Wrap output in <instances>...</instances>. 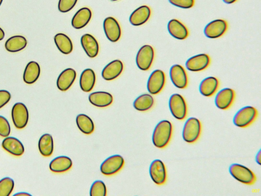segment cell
<instances>
[{
    "label": "cell",
    "mask_w": 261,
    "mask_h": 196,
    "mask_svg": "<svg viewBox=\"0 0 261 196\" xmlns=\"http://www.w3.org/2000/svg\"><path fill=\"white\" fill-rule=\"evenodd\" d=\"M172 134V125L170 121L163 120L155 126L152 136L154 145L160 149L164 148L169 143Z\"/></svg>",
    "instance_id": "obj_1"
},
{
    "label": "cell",
    "mask_w": 261,
    "mask_h": 196,
    "mask_svg": "<svg viewBox=\"0 0 261 196\" xmlns=\"http://www.w3.org/2000/svg\"><path fill=\"white\" fill-rule=\"evenodd\" d=\"M229 170L231 175L243 184L252 185L256 180V176L252 170L240 164H232Z\"/></svg>",
    "instance_id": "obj_2"
},
{
    "label": "cell",
    "mask_w": 261,
    "mask_h": 196,
    "mask_svg": "<svg viewBox=\"0 0 261 196\" xmlns=\"http://www.w3.org/2000/svg\"><path fill=\"white\" fill-rule=\"evenodd\" d=\"M201 131V124L200 120L195 117H190L184 125L182 138L188 143H194L199 138Z\"/></svg>",
    "instance_id": "obj_3"
},
{
    "label": "cell",
    "mask_w": 261,
    "mask_h": 196,
    "mask_svg": "<svg viewBox=\"0 0 261 196\" xmlns=\"http://www.w3.org/2000/svg\"><path fill=\"white\" fill-rule=\"evenodd\" d=\"M257 110L252 106H246L240 109L235 114L233 121L240 128H246L254 122L257 116Z\"/></svg>",
    "instance_id": "obj_4"
},
{
    "label": "cell",
    "mask_w": 261,
    "mask_h": 196,
    "mask_svg": "<svg viewBox=\"0 0 261 196\" xmlns=\"http://www.w3.org/2000/svg\"><path fill=\"white\" fill-rule=\"evenodd\" d=\"M169 106L172 115L178 120L184 119L187 114V106L185 99L178 93L170 97Z\"/></svg>",
    "instance_id": "obj_5"
},
{
    "label": "cell",
    "mask_w": 261,
    "mask_h": 196,
    "mask_svg": "<svg viewBox=\"0 0 261 196\" xmlns=\"http://www.w3.org/2000/svg\"><path fill=\"white\" fill-rule=\"evenodd\" d=\"M153 48L150 45L142 46L138 51L136 61L137 66L142 70H147L150 67L154 59Z\"/></svg>",
    "instance_id": "obj_6"
},
{
    "label": "cell",
    "mask_w": 261,
    "mask_h": 196,
    "mask_svg": "<svg viewBox=\"0 0 261 196\" xmlns=\"http://www.w3.org/2000/svg\"><path fill=\"white\" fill-rule=\"evenodd\" d=\"M11 116L13 124L16 128H24L28 122L29 117L25 105L20 102L15 103L12 109Z\"/></svg>",
    "instance_id": "obj_7"
},
{
    "label": "cell",
    "mask_w": 261,
    "mask_h": 196,
    "mask_svg": "<svg viewBox=\"0 0 261 196\" xmlns=\"http://www.w3.org/2000/svg\"><path fill=\"white\" fill-rule=\"evenodd\" d=\"M124 160L119 155H112L107 158L101 164V173L106 176L114 175L119 172L123 166Z\"/></svg>",
    "instance_id": "obj_8"
},
{
    "label": "cell",
    "mask_w": 261,
    "mask_h": 196,
    "mask_svg": "<svg viewBox=\"0 0 261 196\" xmlns=\"http://www.w3.org/2000/svg\"><path fill=\"white\" fill-rule=\"evenodd\" d=\"M166 82V77L163 71L154 70L150 75L147 84L148 92L152 94H157L163 89Z\"/></svg>",
    "instance_id": "obj_9"
},
{
    "label": "cell",
    "mask_w": 261,
    "mask_h": 196,
    "mask_svg": "<svg viewBox=\"0 0 261 196\" xmlns=\"http://www.w3.org/2000/svg\"><path fill=\"white\" fill-rule=\"evenodd\" d=\"M227 27V23L225 20L215 19L209 22L205 27L204 34L208 38H218L226 32Z\"/></svg>",
    "instance_id": "obj_10"
},
{
    "label": "cell",
    "mask_w": 261,
    "mask_h": 196,
    "mask_svg": "<svg viewBox=\"0 0 261 196\" xmlns=\"http://www.w3.org/2000/svg\"><path fill=\"white\" fill-rule=\"evenodd\" d=\"M150 176L158 185L164 184L167 180V172L164 163L159 159L153 160L149 167Z\"/></svg>",
    "instance_id": "obj_11"
},
{
    "label": "cell",
    "mask_w": 261,
    "mask_h": 196,
    "mask_svg": "<svg viewBox=\"0 0 261 196\" xmlns=\"http://www.w3.org/2000/svg\"><path fill=\"white\" fill-rule=\"evenodd\" d=\"M103 27L105 35L110 41L115 42L119 40L121 31L116 19L111 16L107 17L103 21Z\"/></svg>",
    "instance_id": "obj_12"
},
{
    "label": "cell",
    "mask_w": 261,
    "mask_h": 196,
    "mask_svg": "<svg viewBox=\"0 0 261 196\" xmlns=\"http://www.w3.org/2000/svg\"><path fill=\"white\" fill-rule=\"evenodd\" d=\"M170 77L174 85L178 88L184 89L188 84V78L184 68L179 64L171 66L170 70Z\"/></svg>",
    "instance_id": "obj_13"
},
{
    "label": "cell",
    "mask_w": 261,
    "mask_h": 196,
    "mask_svg": "<svg viewBox=\"0 0 261 196\" xmlns=\"http://www.w3.org/2000/svg\"><path fill=\"white\" fill-rule=\"evenodd\" d=\"M211 59L206 54H200L191 57L186 62L187 68L192 71H200L206 68L210 65Z\"/></svg>",
    "instance_id": "obj_14"
},
{
    "label": "cell",
    "mask_w": 261,
    "mask_h": 196,
    "mask_svg": "<svg viewBox=\"0 0 261 196\" xmlns=\"http://www.w3.org/2000/svg\"><path fill=\"white\" fill-rule=\"evenodd\" d=\"M234 98V91L231 88H225L217 94L215 99V104L218 108L226 110L231 106Z\"/></svg>",
    "instance_id": "obj_15"
},
{
    "label": "cell",
    "mask_w": 261,
    "mask_h": 196,
    "mask_svg": "<svg viewBox=\"0 0 261 196\" xmlns=\"http://www.w3.org/2000/svg\"><path fill=\"white\" fill-rule=\"evenodd\" d=\"M76 76L74 69L68 68L62 71L59 75L57 80L58 88L62 91L67 90L73 84Z\"/></svg>",
    "instance_id": "obj_16"
},
{
    "label": "cell",
    "mask_w": 261,
    "mask_h": 196,
    "mask_svg": "<svg viewBox=\"0 0 261 196\" xmlns=\"http://www.w3.org/2000/svg\"><path fill=\"white\" fill-rule=\"evenodd\" d=\"M167 29L173 37L178 40H184L189 36V31L187 27L176 19H172L168 22Z\"/></svg>",
    "instance_id": "obj_17"
},
{
    "label": "cell",
    "mask_w": 261,
    "mask_h": 196,
    "mask_svg": "<svg viewBox=\"0 0 261 196\" xmlns=\"http://www.w3.org/2000/svg\"><path fill=\"white\" fill-rule=\"evenodd\" d=\"M123 64L121 61L115 60L108 64L103 69L101 76L107 81L113 80L122 72Z\"/></svg>",
    "instance_id": "obj_18"
},
{
    "label": "cell",
    "mask_w": 261,
    "mask_h": 196,
    "mask_svg": "<svg viewBox=\"0 0 261 196\" xmlns=\"http://www.w3.org/2000/svg\"><path fill=\"white\" fill-rule=\"evenodd\" d=\"M150 15V8L146 5L141 6L132 12L129 16V20L133 26H141L149 19Z\"/></svg>",
    "instance_id": "obj_19"
},
{
    "label": "cell",
    "mask_w": 261,
    "mask_h": 196,
    "mask_svg": "<svg viewBox=\"0 0 261 196\" xmlns=\"http://www.w3.org/2000/svg\"><path fill=\"white\" fill-rule=\"evenodd\" d=\"M3 148L10 154L15 156H21L24 152L22 142L14 137H6L2 143Z\"/></svg>",
    "instance_id": "obj_20"
},
{
    "label": "cell",
    "mask_w": 261,
    "mask_h": 196,
    "mask_svg": "<svg viewBox=\"0 0 261 196\" xmlns=\"http://www.w3.org/2000/svg\"><path fill=\"white\" fill-rule=\"evenodd\" d=\"M81 45L87 56L95 57L99 52V45L96 39L90 34L83 35L81 38Z\"/></svg>",
    "instance_id": "obj_21"
},
{
    "label": "cell",
    "mask_w": 261,
    "mask_h": 196,
    "mask_svg": "<svg viewBox=\"0 0 261 196\" xmlns=\"http://www.w3.org/2000/svg\"><path fill=\"white\" fill-rule=\"evenodd\" d=\"M91 17V10L87 7H83L80 9L73 16L71 25L76 29H82L89 23Z\"/></svg>",
    "instance_id": "obj_22"
},
{
    "label": "cell",
    "mask_w": 261,
    "mask_h": 196,
    "mask_svg": "<svg viewBox=\"0 0 261 196\" xmlns=\"http://www.w3.org/2000/svg\"><path fill=\"white\" fill-rule=\"evenodd\" d=\"M88 99L91 104L100 108L110 105L113 101L112 95L106 91L92 92L89 95Z\"/></svg>",
    "instance_id": "obj_23"
},
{
    "label": "cell",
    "mask_w": 261,
    "mask_h": 196,
    "mask_svg": "<svg viewBox=\"0 0 261 196\" xmlns=\"http://www.w3.org/2000/svg\"><path fill=\"white\" fill-rule=\"evenodd\" d=\"M72 165L71 159L65 156H60L53 159L49 165L50 170L57 173L68 170Z\"/></svg>",
    "instance_id": "obj_24"
},
{
    "label": "cell",
    "mask_w": 261,
    "mask_h": 196,
    "mask_svg": "<svg viewBox=\"0 0 261 196\" xmlns=\"http://www.w3.org/2000/svg\"><path fill=\"white\" fill-rule=\"evenodd\" d=\"M219 81L214 77H208L204 79L199 85V91L204 96L213 95L219 87Z\"/></svg>",
    "instance_id": "obj_25"
},
{
    "label": "cell",
    "mask_w": 261,
    "mask_h": 196,
    "mask_svg": "<svg viewBox=\"0 0 261 196\" xmlns=\"http://www.w3.org/2000/svg\"><path fill=\"white\" fill-rule=\"evenodd\" d=\"M40 74V67L36 61L29 62L24 69L23 79L28 84L35 83L39 78Z\"/></svg>",
    "instance_id": "obj_26"
},
{
    "label": "cell",
    "mask_w": 261,
    "mask_h": 196,
    "mask_svg": "<svg viewBox=\"0 0 261 196\" xmlns=\"http://www.w3.org/2000/svg\"><path fill=\"white\" fill-rule=\"evenodd\" d=\"M95 81L96 76L94 71L91 68L85 69L80 76V87L84 92H90L94 87Z\"/></svg>",
    "instance_id": "obj_27"
},
{
    "label": "cell",
    "mask_w": 261,
    "mask_h": 196,
    "mask_svg": "<svg viewBox=\"0 0 261 196\" xmlns=\"http://www.w3.org/2000/svg\"><path fill=\"white\" fill-rule=\"evenodd\" d=\"M27 45L26 38L21 35H15L10 37L5 44L6 50L12 53L17 52L24 49Z\"/></svg>",
    "instance_id": "obj_28"
},
{
    "label": "cell",
    "mask_w": 261,
    "mask_h": 196,
    "mask_svg": "<svg viewBox=\"0 0 261 196\" xmlns=\"http://www.w3.org/2000/svg\"><path fill=\"white\" fill-rule=\"evenodd\" d=\"M38 149L44 157L50 156L54 151V141L52 136L48 133L42 135L38 141Z\"/></svg>",
    "instance_id": "obj_29"
},
{
    "label": "cell",
    "mask_w": 261,
    "mask_h": 196,
    "mask_svg": "<svg viewBox=\"0 0 261 196\" xmlns=\"http://www.w3.org/2000/svg\"><path fill=\"white\" fill-rule=\"evenodd\" d=\"M55 43L58 50L64 54H69L72 51L73 44L69 37L65 34L59 33L54 37Z\"/></svg>",
    "instance_id": "obj_30"
},
{
    "label": "cell",
    "mask_w": 261,
    "mask_h": 196,
    "mask_svg": "<svg viewBox=\"0 0 261 196\" xmlns=\"http://www.w3.org/2000/svg\"><path fill=\"white\" fill-rule=\"evenodd\" d=\"M76 123L79 129L85 134H90L94 131V125L93 120L85 114L77 115Z\"/></svg>",
    "instance_id": "obj_31"
},
{
    "label": "cell",
    "mask_w": 261,
    "mask_h": 196,
    "mask_svg": "<svg viewBox=\"0 0 261 196\" xmlns=\"http://www.w3.org/2000/svg\"><path fill=\"white\" fill-rule=\"evenodd\" d=\"M154 104L153 97L149 94H143L136 99L133 103L134 107L139 111L150 109Z\"/></svg>",
    "instance_id": "obj_32"
},
{
    "label": "cell",
    "mask_w": 261,
    "mask_h": 196,
    "mask_svg": "<svg viewBox=\"0 0 261 196\" xmlns=\"http://www.w3.org/2000/svg\"><path fill=\"white\" fill-rule=\"evenodd\" d=\"M14 187L13 180L9 177H5L0 180V196H9Z\"/></svg>",
    "instance_id": "obj_33"
},
{
    "label": "cell",
    "mask_w": 261,
    "mask_h": 196,
    "mask_svg": "<svg viewBox=\"0 0 261 196\" xmlns=\"http://www.w3.org/2000/svg\"><path fill=\"white\" fill-rule=\"evenodd\" d=\"M107 194L106 186L103 182L100 180L94 181L90 188V196H106Z\"/></svg>",
    "instance_id": "obj_34"
},
{
    "label": "cell",
    "mask_w": 261,
    "mask_h": 196,
    "mask_svg": "<svg viewBox=\"0 0 261 196\" xmlns=\"http://www.w3.org/2000/svg\"><path fill=\"white\" fill-rule=\"evenodd\" d=\"M77 0H59L58 10L62 13L68 12L76 5Z\"/></svg>",
    "instance_id": "obj_35"
},
{
    "label": "cell",
    "mask_w": 261,
    "mask_h": 196,
    "mask_svg": "<svg viewBox=\"0 0 261 196\" xmlns=\"http://www.w3.org/2000/svg\"><path fill=\"white\" fill-rule=\"evenodd\" d=\"M11 132V128L8 120L4 116L0 115V136L3 137H8Z\"/></svg>",
    "instance_id": "obj_36"
},
{
    "label": "cell",
    "mask_w": 261,
    "mask_h": 196,
    "mask_svg": "<svg viewBox=\"0 0 261 196\" xmlns=\"http://www.w3.org/2000/svg\"><path fill=\"white\" fill-rule=\"evenodd\" d=\"M173 5L182 9H189L193 7L194 0H169Z\"/></svg>",
    "instance_id": "obj_37"
},
{
    "label": "cell",
    "mask_w": 261,
    "mask_h": 196,
    "mask_svg": "<svg viewBox=\"0 0 261 196\" xmlns=\"http://www.w3.org/2000/svg\"><path fill=\"white\" fill-rule=\"evenodd\" d=\"M11 97V94L8 91L0 90V109L9 102Z\"/></svg>",
    "instance_id": "obj_38"
},
{
    "label": "cell",
    "mask_w": 261,
    "mask_h": 196,
    "mask_svg": "<svg viewBox=\"0 0 261 196\" xmlns=\"http://www.w3.org/2000/svg\"><path fill=\"white\" fill-rule=\"evenodd\" d=\"M13 195L14 196H15V195L25 196V195H31V194H30V193H27L26 192H18V193H15Z\"/></svg>",
    "instance_id": "obj_39"
},
{
    "label": "cell",
    "mask_w": 261,
    "mask_h": 196,
    "mask_svg": "<svg viewBox=\"0 0 261 196\" xmlns=\"http://www.w3.org/2000/svg\"><path fill=\"white\" fill-rule=\"evenodd\" d=\"M5 37V32L4 30L0 27V41L3 40Z\"/></svg>",
    "instance_id": "obj_40"
},
{
    "label": "cell",
    "mask_w": 261,
    "mask_h": 196,
    "mask_svg": "<svg viewBox=\"0 0 261 196\" xmlns=\"http://www.w3.org/2000/svg\"><path fill=\"white\" fill-rule=\"evenodd\" d=\"M237 0H223V1L227 4H231L235 3Z\"/></svg>",
    "instance_id": "obj_41"
},
{
    "label": "cell",
    "mask_w": 261,
    "mask_h": 196,
    "mask_svg": "<svg viewBox=\"0 0 261 196\" xmlns=\"http://www.w3.org/2000/svg\"><path fill=\"white\" fill-rule=\"evenodd\" d=\"M256 162L259 164H260V151L258 153V154H257V156H256Z\"/></svg>",
    "instance_id": "obj_42"
},
{
    "label": "cell",
    "mask_w": 261,
    "mask_h": 196,
    "mask_svg": "<svg viewBox=\"0 0 261 196\" xmlns=\"http://www.w3.org/2000/svg\"><path fill=\"white\" fill-rule=\"evenodd\" d=\"M3 0H0V6L1 5Z\"/></svg>",
    "instance_id": "obj_43"
},
{
    "label": "cell",
    "mask_w": 261,
    "mask_h": 196,
    "mask_svg": "<svg viewBox=\"0 0 261 196\" xmlns=\"http://www.w3.org/2000/svg\"><path fill=\"white\" fill-rule=\"evenodd\" d=\"M112 1H118V0H111Z\"/></svg>",
    "instance_id": "obj_44"
}]
</instances>
